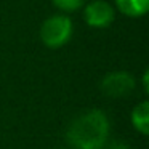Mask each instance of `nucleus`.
Wrapping results in <instances>:
<instances>
[{"label": "nucleus", "instance_id": "5", "mask_svg": "<svg viewBox=\"0 0 149 149\" xmlns=\"http://www.w3.org/2000/svg\"><path fill=\"white\" fill-rule=\"evenodd\" d=\"M116 5L125 16H144L149 8V0H116Z\"/></svg>", "mask_w": 149, "mask_h": 149}, {"label": "nucleus", "instance_id": "4", "mask_svg": "<svg viewBox=\"0 0 149 149\" xmlns=\"http://www.w3.org/2000/svg\"><path fill=\"white\" fill-rule=\"evenodd\" d=\"M114 16H116V13H114L112 5L106 0H91L90 3H87L84 11L85 23L95 29H104V27L111 26Z\"/></svg>", "mask_w": 149, "mask_h": 149}, {"label": "nucleus", "instance_id": "7", "mask_svg": "<svg viewBox=\"0 0 149 149\" xmlns=\"http://www.w3.org/2000/svg\"><path fill=\"white\" fill-rule=\"evenodd\" d=\"M85 3V0H53V5L61 11H75Z\"/></svg>", "mask_w": 149, "mask_h": 149}, {"label": "nucleus", "instance_id": "1", "mask_svg": "<svg viewBox=\"0 0 149 149\" xmlns=\"http://www.w3.org/2000/svg\"><path fill=\"white\" fill-rule=\"evenodd\" d=\"M109 135V120L103 111L91 109L74 119L66 132L68 143L77 149H103Z\"/></svg>", "mask_w": 149, "mask_h": 149}, {"label": "nucleus", "instance_id": "2", "mask_svg": "<svg viewBox=\"0 0 149 149\" xmlns=\"http://www.w3.org/2000/svg\"><path fill=\"white\" fill-rule=\"evenodd\" d=\"M72 21L66 15H53L40 26V40L48 48H59L72 37Z\"/></svg>", "mask_w": 149, "mask_h": 149}, {"label": "nucleus", "instance_id": "6", "mask_svg": "<svg viewBox=\"0 0 149 149\" xmlns=\"http://www.w3.org/2000/svg\"><path fill=\"white\" fill-rule=\"evenodd\" d=\"M132 123L141 135H148L149 132V104L143 101L141 104L132 111Z\"/></svg>", "mask_w": 149, "mask_h": 149}, {"label": "nucleus", "instance_id": "8", "mask_svg": "<svg viewBox=\"0 0 149 149\" xmlns=\"http://www.w3.org/2000/svg\"><path fill=\"white\" fill-rule=\"evenodd\" d=\"M109 149H130V148L125 143H112V144L109 146Z\"/></svg>", "mask_w": 149, "mask_h": 149}, {"label": "nucleus", "instance_id": "3", "mask_svg": "<svg viewBox=\"0 0 149 149\" xmlns=\"http://www.w3.org/2000/svg\"><path fill=\"white\" fill-rule=\"evenodd\" d=\"M135 88V79L132 74L123 71H116L107 74L101 80V91L109 98H125Z\"/></svg>", "mask_w": 149, "mask_h": 149}]
</instances>
